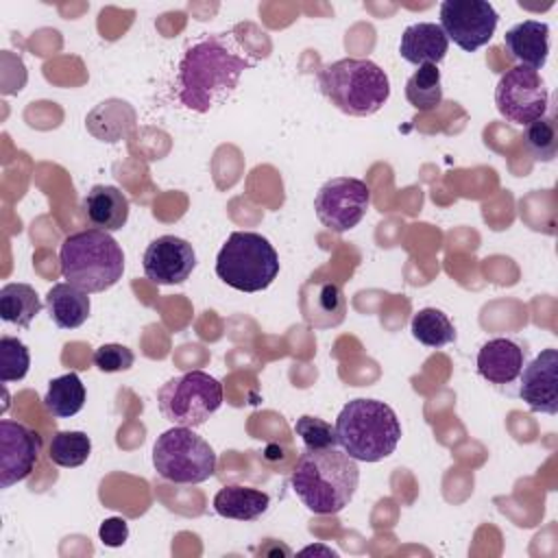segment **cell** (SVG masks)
<instances>
[{
	"label": "cell",
	"instance_id": "9c48e42d",
	"mask_svg": "<svg viewBox=\"0 0 558 558\" xmlns=\"http://www.w3.org/2000/svg\"><path fill=\"white\" fill-rule=\"evenodd\" d=\"M497 111L512 124H530L549 109V92L543 76L525 65H514L499 76L495 87Z\"/></svg>",
	"mask_w": 558,
	"mask_h": 558
},
{
	"label": "cell",
	"instance_id": "ac0fdd59",
	"mask_svg": "<svg viewBox=\"0 0 558 558\" xmlns=\"http://www.w3.org/2000/svg\"><path fill=\"white\" fill-rule=\"evenodd\" d=\"M449 48V39L440 24L434 22H416L405 26L401 41H399V54L414 65L434 63L438 65Z\"/></svg>",
	"mask_w": 558,
	"mask_h": 558
},
{
	"label": "cell",
	"instance_id": "d6986e66",
	"mask_svg": "<svg viewBox=\"0 0 558 558\" xmlns=\"http://www.w3.org/2000/svg\"><path fill=\"white\" fill-rule=\"evenodd\" d=\"M87 222L100 231H118L129 220V198L116 185H94L83 198Z\"/></svg>",
	"mask_w": 558,
	"mask_h": 558
},
{
	"label": "cell",
	"instance_id": "277c9868",
	"mask_svg": "<svg viewBox=\"0 0 558 558\" xmlns=\"http://www.w3.org/2000/svg\"><path fill=\"white\" fill-rule=\"evenodd\" d=\"M61 275L87 294L105 292L122 279L124 253L120 244L100 229L70 233L59 248Z\"/></svg>",
	"mask_w": 558,
	"mask_h": 558
},
{
	"label": "cell",
	"instance_id": "f546056e",
	"mask_svg": "<svg viewBox=\"0 0 558 558\" xmlns=\"http://www.w3.org/2000/svg\"><path fill=\"white\" fill-rule=\"evenodd\" d=\"M94 366L100 368L102 373H120V371H129L135 362V355L129 347L118 344V342H109L102 344L94 351L92 355Z\"/></svg>",
	"mask_w": 558,
	"mask_h": 558
},
{
	"label": "cell",
	"instance_id": "cb8c5ba5",
	"mask_svg": "<svg viewBox=\"0 0 558 558\" xmlns=\"http://www.w3.org/2000/svg\"><path fill=\"white\" fill-rule=\"evenodd\" d=\"M410 331L423 347H429V349H440L456 340L453 323L442 310H436V307L418 310L412 316Z\"/></svg>",
	"mask_w": 558,
	"mask_h": 558
},
{
	"label": "cell",
	"instance_id": "ba28073f",
	"mask_svg": "<svg viewBox=\"0 0 558 558\" xmlns=\"http://www.w3.org/2000/svg\"><path fill=\"white\" fill-rule=\"evenodd\" d=\"M159 412L181 427H198L222 405V384L205 371H187L157 390Z\"/></svg>",
	"mask_w": 558,
	"mask_h": 558
},
{
	"label": "cell",
	"instance_id": "603a6c76",
	"mask_svg": "<svg viewBox=\"0 0 558 558\" xmlns=\"http://www.w3.org/2000/svg\"><path fill=\"white\" fill-rule=\"evenodd\" d=\"M85 405V386L76 373H65L48 381L44 408L57 418H70Z\"/></svg>",
	"mask_w": 558,
	"mask_h": 558
},
{
	"label": "cell",
	"instance_id": "4fadbf2b",
	"mask_svg": "<svg viewBox=\"0 0 558 558\" xmlns=\"http://www.w3.org/2000/svg\"><path fill=\"white\" fill-rule=\"evenodd\" d=\"M142 266L144 275L157 286L183 283L196 266V253L183 238L159 235L146 246Z\"/></svg>",
	"mask_w": 558,
	"mask_h": 558
},
{
	"label": "cell",
	"instance_id": "7c38bea8",
	"mask_svg": "<svg viewBox=\"0 0 558 558\" xmlns=\"http://www.w3.org/2000/svg\"><path fill=\"white\" fill-rule=\"evenodd\" d=\"M41 436L24 423L0 421V486L9 488L26 480L39 458Z\"/></svg>",
	"mask_w": 558,
	"mask_h": 558
},
{
	"label": "cell",
	"instance_id": "30bf717a",
	"mask_svg": "<svg viewBox=\"0 0 558 558\" xmlns=\"http://www.w3.org/2000/svg\"><path fill=\"white\" fill-rule=\"evenodd\" d=\"M368 207L371 187L355 177H333L325 181L314 198L316 218L336 233L357 227Z\"/></svg>",
	"mask_w": 558,
	"mask_h": 558
},
{
	"label": "cell",
	"instance_id": "ffe728a7",
	"mask_svg": "<svg viewBox=\"0 0 558 558\" xmlns=\"http://www.w3.org/2000/svg\"><path fill=\"white\" fill-rule=\"evenodd\" d=\"M46 310H48L50 320L59 329H76L89 318L92 301H89L87 292L63 281V283H54L48 290Z\"/></svg>",
	"mask_w": 558,
	"mask_h": 558
},
{
	"label": "cell",
	"instance_id": "8992f818",
	"mask_svg": "<svg viewBox=\"0 0 558 558\" xmlns=\"http://www.w3.org/2000/svg\"><path fill=\"white\" fill-rule=\"evenodd\" d=\"M216 275L240 292H262L279 275L275 246L255 231H233L216 257Z\"/></svg>",
	"mask_w": 558,
	"mask_h": 558
},
{
	"label": "cell",
	"instance_id": "6da1fadb",
	"mask_svg": "<svg viewBox=\"0 0 558 558\" xmlns=\"http://www.w3.org/2000/svg\"><path fill=\"white\" fill-rule=\"evenodd\" d=\"M257 59L244 48L235 31L203 35L183 52L174 81L177 100L196 113L222 105L238 87L244 70Z\"/></svg>",
	"mask_w": 558,
	"mask_h": 558
},
{
	"label": "cell",
	"instance_id": "e0dca14e",
	"mask_svg": "<svg viewBox=\"0 0 558 558\" xmlns=\"http://www.w3.org/2000/svg\"><path fill=\"white\" fill-rule=\"evenodd\" d=\"M504 46L519 65L541 70L549 54V24L538 20H523L510 26L504 35Z\"/></svg>",
	"mask_w": 558,
	"mask_h": 558
},
{
	"label": "cell",
	"instance_id": "5bb4252c",
	"mask_svg": "<svg viewBox=\"0 0 558 558\" xmlns=\"http://www.w3.org/2000/svg\"><path fill=\"white\" fill-rule=\"evenodd\" d=\"M519 397L532 412H558V351L543 349L519 375Z\"/></svg>",
	"mask_w": 558,
	"mask_h": 558
},
{
	"label": "cell",
	"instance_id": "9a60e30c",
	"mask_svg": "<svg viewBox=\"0 0 558 558\" xmlns=\"http://www.w3.org/2000/svg\"><path fill=\"white\" fill-rule=\"evenodd\" d=\"M475 364L488 384L508 386L525 366V349L512 338H490L480 347Z\"/></svg>",
	"mask_w": 558,
	"mask_h": 558
},
{
	"label": "cell",
	"instance_id": "3957f363",
	"mask_svg": "<svg viewBox=\"0 0 558 558\" xmlns=\"http://www.w3.org/2000/svg\"><path fill=\"white\" fill-rule=\"evenodd\" d=\"M338 445L357 462L388 458L401 438V423L395 410L377 399H353L336 418Z\"/></svg>",
	"mask_w": 558,
	"mask_h": 558
},
{
	"label": "cell",
	"instance_id": "7a4b0ae2",
	"mask_svg": "<svg viewBox=\"0 0 558 558\" xmlns=\"http://www.w3.org/2000/svg\"><path fill=\"white\" fill-rule=\"evenodd\" d=\"M357 484V460L338 447L303 449L290 475L294 495L314 514H338L344 510Z\"/></svg>",
	"mask_w": 558,
	"mask_h": 558
},
{
	"label": "cell",
	"instance_id": "52a82bcc",
	"mask_svg": "<svg viewBox=\"0 0 558 558\" xmlns=\"http://www.w3.org/2000/svg\"><path fill=\"white\" fill-rule=\"evenodd\" d=\"M153 466L172 484H201L216 473V451L192 427L174 425L157 436Z\"/></svg>",
	"mask_w": 558,
	"mask_h": 558
},
{
	"label": "cell",
	"instance_id": "44dd1931",
	"mask_svg": "<svg viewBox=\"0 0 558 558\" xmlns=\"http://www.w3.org/2000/svg\"><path fill=\"white\" fill-rule=\"evenodd\" d=\"M270 506L268 493L242 484H229L220 488L214 497V510L225 519L255 521Z\"/></svg>",
	"mask_w": 558,
	"mask_h": 558
},
{
	"label": "cell",
	"instance_id": "8fae6325",
	"mask_svg": "<svg viewBox=\"0 0 558 558\" xmlns=\"http://www.w3.org/2000/svg\"><path fill=\"white\" fill-rule=\"evenodd\" d=\"M499 13L486 0H445L440 4V28L447 39L464 52H475L495 35Z\"/></svg>",
	"mask_w": 558,
	"mask_h": 558
},
{
	"label": "cell",
	"instance_id": "7402d4cb",
	"mask_svg": "<svg viewBox=\"0 0 558 558\" xmlns=\"http://www.w3.org/2000/svg\"><path fill=\"white\" fill-rule=\"evenodd\" d=\"M41 312V301L28 283H7L0 288V318L20 329H28Z\"/></svg>",
	"mask_w": 558,
	"mask_h": 558
},
{
	"label": "cell",
	"instance_id": "484cf974",
	"mask_svg": "<svg viewBox=\"0 0 558 558\" xmlns=\"http://www.w3.org/2000/svg\"><path fill=\"white\" fill-rule=\"evenodd\" d=\"M92 453V440L85 432H57L48 447V458L57 466L74 469L81 466Z\"/></svg>",
	"mask_w": 558,
	"mask_h": 558
},
{
	"label": "cell",
	"instance_id": "4316f807",
	"mask_svg": "<svg viewBox=\"0 0 558 558\" xmlns=\"http://www.w3.org/2000/svg\"><path fill=\"white\" fill-rule=\"evenodd\" d=\"M523 144L536 161H551L558 153V129L554 111L525 124Z\"/></svg>",
	"mask_w": 558,
	"mask_h": 558
},
{
	"label": "cell",
	"instance_id": "5b68a950",
	"mask_svg": "<svg viewBox=\"0 0 558 558\" xmlns=\"http://www.w3.org/2000/svg\"><path fill=\"white\" fill-rule=\"evenodd\" d=\"M318 87L325 98L347 116L377 113L390 98L388 74L371 59H338L318 70Z\"/></svg>",
	"mask_w": 558,
	"mask_h": 558
},
{
	"label": "cell",
	"instance_id": "4dcf8cb0",
	"mask_svg": "<svg viewBox=\"0 0 558 558\" xmlns=\"http://www.w3.org/2000/svg\"><path fill=\"white\" fill-rule=\"evenodd\" d=\"M98 536L107 547H120L129 538V523L122 517H109L100 523Z\"/></svg>",
	"mask_w": 558,
	"mask_h": 558
},
{
	"label": "cell",
	"instance_id": "d4e9b609",
	"mask_svg": "<svg viewBox=\"0 0 558 558\" xmlns=\"http://www.w3.org/2000/svg\"><path fill=\"white\" fill-rule=\"evenodd\" d=\"M405 98L418 111H432L442 102L440 70L434 63H423L405 83Z\"/></svg>",
	"mask_w": 558,
	"mask_h": 558
},
{
	"label": "cell",
	"instance_id": "f1b7e54d",
	"mask_svg": "<svg viewBox=\"0 0 558 558\" xmlns=\"http://www.w3.org/2000/svg\"><path fill=\"white\" fill-rule=\"evenodd\" d=\"M296 436H301L305 449H327V447H338V436H336V425L318 418L303 414L294 423Z\"/></svg>",
	"mask_w": 558,
	"mask_h": 558
},
{
	"label": "cell",
	"instance_id": "83f0119b",
	"mask_svg": "<svg viewBox=\"0 0 558 558\" xmlns=\"http://www.w3.org/2000/svg\"><path fill=\"white\" fill-rule=\"evenodd\" d=\"M28 366H31L28 347L13 336H2L0 338V381L11 384V381L24 379L28 373Z\"/></svg>",
	"mask_w": 558,
	"mask_h": 558
},
{
	"label": "cell",
	"instance_id": "2e32d148",
	"mask_svg": "<svg viewBox=\"0 0 558 558\" xmlns=\"http://www.w3.org/2000/svg\"><path fill=\"white\" fill-rule=\"evenodd\" d=\"M301 312L307 325L325 329L342 323L347 312L344 292L333 281H310L301 290Z\"/></svg>",
	"mask_w": 558,
	"mask_h": 558
}]
</instances>
